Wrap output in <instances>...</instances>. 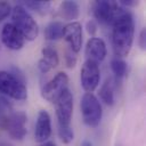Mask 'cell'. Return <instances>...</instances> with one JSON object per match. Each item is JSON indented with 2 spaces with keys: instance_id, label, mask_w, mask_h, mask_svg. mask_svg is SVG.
I'll use <instances>...</instances> for the list:
<instances>
[{
  "instance_id": "6da1fadb",
  "label": "cell",
  "mask_w": 146,
  "mask_h": 146,
  "mask_svg": "<svg viewBox=\"0 0 146 146\" xmlns=\"http://www.w3.org/2000/svg\"><path fill=\"white\" fill-rule=\"evenodd\" d=\"M112 46L116 57L129 55L135 34V21L129 11L123 10L112 24Z\"/></svg>"
},
{
  "instance_id": "7a4b0ae2",
  "label": "cell",
  "mask_w": 146,
  "mask_h": 146,
  "mask_svg": "<svg viewBox=\"0 0 146 146\" xmlns=\"http://www.w3.org/2000/svg\"><path fill=\"white\" fill-rule=\"evenodd\" d=\"M0 92L16 100L27 98V89L23 73L11 67V71H0Z\"/></svg>"
},
{
  "instance_id": "3957f363",
  "label": "cell",
  "mask_w": 146,
  "mask_h": 146,
  "mask_svg": "<svg viewBox=\"0 0 146 146\" xmlns=\"http://www.w3.org/2000/svg\"><path fill=\"white\" fill-rule=\"evenodd\" d=\"M13 25L21 32L25 40L33 41L39 34V26L24 6L17 5L11 9Z\"/></svg>"
},
{
  "instance_id": "277c9868",
  "label": "cell",
  "mask_w": 146,
  "mask_h": 146,
  "mask_svg": "<svg viewBox=\"0 0 146 146\" xmlns=\"http://www.w3.org/2000/svg\"><path fill=\"white\" fill-rule=\"evenodd\" d=\"M80 108L83 122L90 127L96 128L99 125L103 116V108L100 102L92 92H86L80 102Z\"/></svg>"
},
{
  "instance_id": "5b68a950",
  "label": "cell",
  "mask_w": 146,
  "mask_h": 146,
  "mask_svg": "<svg viewBox=\"0 0 146 146\" xmlns=\"http://www.w3.org/2000/svg\"><path fill=\"white\" fill-rule=\"evenodd\" d=\"M26 121L27 116L25 112H14L8 116H0V128L7 130L10 138L22 140L27 133Z\"/></svg>"
},
{
  "instance_id": "8992f818",
  "label": "cell",
  "mask_w": 146,
  "mask_h": 146,
  "mask_svg": "<svg viewBox=\"0 0 146 146\" xmlns=\"http://www.w3.org/2000/svg\"><path fill=\"white\" fill-rule=\"evenodd\" d=\"M123 11V9L115 1L100 0L96 1L92 7L95 19L104 25H112L116 17Z\"/></svg>"
},
{
  "instance_id": "52a82bcc",
  "label": "cell",
  "mask_w": 146,
  "mask_h": 146,
  "mask_svg": "<svg viewBox=\"0 0 146 146\" xmlns=\"http://www.w3.org/2000/svg\"><path fill=\"white\" fill-rule=\"evenodd\" d=\"M66 89H68V76L66 73L59 72L42 87L41 95L46 100L55 103Z\"/></svg>"
},
{
  "instance_id": "ba28073f",
  "label": "cell",
  "mask_w": 146,
  "mask_h": 146,
  "mask_svg": "<svg viewBox=\"0 0 146 146\" xmlns=\"http://www.w3.org/2000/svg\"><path fill=\"white\" fill-rule=\"evenodd\" d=\"M56 110V116L58 125L68 127L73 114V95L70 89H66L54 103Z\"/></svg>"
},
{
  "instance_id": "9c48e42d",
  "label": "cell",
  "mask_w": 146,
  "mask_h": 146,
  "mask_svg": "<svg viewBox=\"0 0 146 146\" xmlns=\"http://www.w3.org/2000/svg\"><path fill=\"white\" fill-rule=\"evenodd\" d=\"M100 71L98 63L92 60H86L80 72V81L86 92H92L99 84Z\"/></svg>"
},
{
  "instance_id": "30bf717a",
  "label": "cell",
  "mask_w": 146,
  "mask_h": 146,
  "mask_svg": "<svg viewBox=\"0 0 146 146\" xmlns=\"http://www.w3.org/2000/svg\"><path fill=\"white\" fill-rule=\"evenodd\" d=\"M1 41L10 50H19L25 43L24 36L13 25V23H6L1 31Z\"/></svg>"
},
{
  "instance_id": "8fae6325",
  "label": "cell",
  "mask_w": 146,
  "mask_h": 146,
  "mask_svg": "<svg viewBox=\"0 0 146 146\" xmlns=\"http://www.w3.org/2000/svg\"><path fill=\"white\" fill-rule=\"evenodd\" d=\"M63 38L75 54L80 51L82 46V26L79 22H71L64 26Z\"/></svg>"
},
{
  "instance_id": "7c38bea8",
  "label": "cell",
  "mask_w": 146,
  "mask_h": 146,
  "mask_svg": "<svg viewBox=\"0 0 146 146\" xmlns=\"http://www.w3.org/2000/svg\"><path fill=\"white\" fill-rule=\"evenodd\" d=\"M84 52H86V57L88 60L99 63L104 60L107 55L106 43L102 38L92 36L87 41Z\"/></svg>"
},
{
  "instance_id": "4fadbf2b",
  "label": "cell",
  "mask_w": 146,
  "mask_h": 146,
  "mask_svg": "<svg viewBox=\"0 0 146 146\" xmlns=\"http://www.w3.org/2000/svg\"><path fill=\"white\" fill-rule=\"evenodd\" d=\"M51 135V119L47 111L42 110L39 112L35 128H34V139L38 143H44Z\"/></svg>"
},
{
  "instance_id": "5bb4252c",
  "label": "cell",
  "mask_w": 146,
  "mask_h": 146,
  "mask_svg": "<svg viewBox=\"0 0 146 146\" xmlns=\"http://www.w3.org/2000/svg\"><path fill=\"white\" fill-rule=\"evenodd\" d=\"M79 14H80V7L75 1H71V0L63 1L59 6V15L65 21L73 22L79 17Z\"/></svg>"
},
{
  "instance_id": "9a60e30c",
  "label": "cell",
  "mask_w": 146,
  "mask_h": 146,
  "mask_svg": "<svg viewBox=\"0 0 146 146\" xmlns=\"http://www.w3.org/2000/svg\"><path fill=\"white\" fill-rule=\"evenodd\" d=\"M64 26L65 25L59 21L50 22L44 29V38L47 40H50V41L62 39L63 33H64Z\"/></svg>"
},
{
  "instance_id": "2e32d148",
  "label": "cell",
  "mask_w": 146,
  "mask_h": 146,
  "mask_svg": "<svg viewBox=\"0 0 146 146\" xmlns=\"http://www.w3.org/2000/svg\"><path fill=\"white\" fill-rule=\"evenodd\" d=\"M99 98L100 100L106 104L107 106H112L114 105V102H115V98H114V89H113V86L111 83V81H106L99 89Z\"/></svg>"
},
{
  "instance_id": "e0dca14e",
  "label": "cell",
  "mask_w": 146,
  "mask_h": 146,
  "mask_svg": "<svg viewBox=\"0 0 146 146\" xmlns=\"http://www.w3.org/2000/svg\"><path fill=\"white\" fill-rule=\"evenodd\" d=\"M41 52H42V59L51 68H54V67H56L58 65L59 57H58V54H57V51H56L55 48H52L51 46H46V47L42 48Z\"/></svg>"
},
{
  "instance_id": "ac0fdd59",
  "label": "cell",
  "mask_w": 146,
  "mask_h": 146,
  "mask_svg": "<svg viewBox=\"0 0 146 146\" xmlns=\"http://www.w3.org/2000/svg\"><path fill=\"white\" fill-rule=\"evenodd\" d=\"M111 70L113 72V74L121 79L123 78L125 74H127V70H128V66H127V63L122 59V58H119V57H114L112 60H111Z\"/></svg>"
},
{
  "instance_id": "d6986e66",
  "label": "cell",
  "mask_w": 146,
  "mask_h": 146,
  "mask_svg": "<svg viewBox=\"0 0 146 146\" xmlns=\"http://www.w3.org/2000/svg\"><path fill=\"white\" fill-rule=\"evenodd\" d=\"M25 5L27 8L34 10L35 13L39 14H46L49 11L50 9V1H42V0H30V1H25Z\"/></svg>"
},
{
  "instance_id": "ffe728a7",
  "label": "cell",
  "mask_w": 146,
  "mask_h": 146,
  "mask_svg": "<svg viewBox=\"0 0 146 146\" xmlns=\"http://www.w3.org/2000/svg\"><path fill=\"white\" fill-rule=\"evenodd\" d=\"M58 136L64 144H70L74 139V132H73V129L71 128V125H68V127L58 125Z\"/></svg>"
},
{
  "instance_id": "44dd1931",
  "label": "cell",
  "mask_w": 146,
  "mask_h": 146,
  "mask_svg": "<svg viewBox=\"0 0 146 146\" xmlns=\"http://www.w3.org/2000/svg\"><path fill=\"white\" fill-rule=\"evenodd\" d=\"M65 65L66 67L68 68H73L75 65H76V60H78V57H76V54L71 50L70 48L65 51Z\"/></svg>"
},
{
  "instance_id": "7402d4cb",
  "label": "cell",
  "mask_w": 146,
  "mask_h": 146,
  "mask_svg": "<svg viewBox=\"0 0 146 146\" xmlns=\"http://www.w3.org/2000/svg\"><path fill=\"white\" fill-rule=\"evenodd\" d=\"M11 13V6L6 1H0V23L6 19Z\"/></svg>"
},
{
  "instance_id": "603a6c76",
  "label": "cell",
  "mask_w": 146,
  "mask_h": 146,
  "mask_svg": "<svg viewBox=\"0 0 146 146\" xmlns=\"http://www.w3.org/2000/svg\"><path fill=\"white\" fill-rule=\"evenodd\" d=\"M86 29H87V32L90 34V35H94L96 32H97V22L95 19H89L87 23H86Z\"/></svg>"
},
{
  "instance_id": "cb8c5ba5",
  "label": "cell",
  "mask_w": 146,
  "mask_h": 146,
  "mask_svg": "<svg viewBox=\"0 0 146 146\" xmlns=\"http://www.w3.org/2000/svg\"><path fill=\"white\" fill-rule=\"evenodd\" d=\"M138 44L140 47V49H145L146 48V29H143L140 31L139 38H138Z\"/></svg>"
},
{
  "instance_id": "d4e9b609",
  "label": "cell",
  "mask_w": 146,
  "mask_h": 146,
  "mask_svg": "<svg viewBox=\"0 0 146 146\" xmlns=\"http://www.w3.org/2000/svg\"><path fill=\"white\" fill-rule=\"evenodd\" d=\"M38 68H39V71L41 72V73H48L50 70H51V67L41 58V59H39V62H38Z\"/></svg>"
},
{
  "instance_id": "484cf974",
  "label": "cell",
  "mask_w": 146,
  "mask_h": 146,
  "mask_svg": "<svg viewBox=\"0 0 146 146\" xmlns=\"http://www.w3.org/2000/svg\"><path fill=\"white\" fill-rule=\"evenodd\" d=\"M120 3L123 5V6H127V7H135V6H137L139 2H138V1H135V0H121Z\"/></svg>"
},
{
  "instance_id": "4316f807",
  "label": "cell",
  "mask_w": 146,
  "mask_h": 146,
  "mask_svg": "<svg viewBox=\"0 0 146 146\" xmlns=\"http://www.w3.org/2000/svg\"><path fill=\"white\" fill-rule=\"evenodd\" d=\"M40 146H56V144L54 143V141H44V143H42Z\"/></svg>"
},
{
  "instance_id": "83f0119b",
  "label": "cell",
  "mask_w": 146,
  "mask_h": 146,
  "mask_svg": "<svg viewBox=\"0 0 146 146\" xmlns=\"http://www.w3.org/2000/svg\"><path fill=\"white\" fill-rule=\"evenodd\" d=\"M80 146H94V145H92V143L89 141V140H83V141L80 144Z\"/></svg>"
},
{
  "instance_id": "f1b7e54d",
  "label": "cell",
  "mask_w": 146,
  "mask_h": 146,
  "mask_svg": "<svg viewBox=\"0 0 146 146\" xmlns=\"http://www.w3.org/2000/svg\"><path fill=\"white\" fill-rule=\"evenodd\" d=\"M0 146H11V145H9V144H7V143H1Z\"/></svg>"
}]
</instances>
